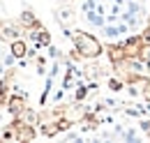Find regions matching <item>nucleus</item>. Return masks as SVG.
<instances>
[{
	"instance_id": "2",
	"label": "nucleus",
	"mask_w": 150,
	"mask_h": 143,
	"mask_svg": "<svg viewBox=\"0 0 150 143\" xmlns=\"http://www.w3.org/2000/svg\"><path fill=\"white\" fill-rule=\"evenodd\" d=\"M102 30V35L106 37V39H120V37L125 35V33H132L129 25H127V21H115V23H106L104 28H99Z\"/></svg>"
},
{
	"instance_id": "1",
	"label": "nucleus",
	"mask_w": 150,
	"mask_h": 143,
	"mask_svg": "<svg viewBox=\"0 0 150 143\" xmlns=\"http://www.w3.org/2000/svg\"><path fill=\"white\" fill-rule=\"evenodd\" d=\"M69 39L74 42V49L83 55L86 60H97L99 55L104 53L102 42H99L95 35H90V33H83V30H72V37H69Z\"/></svg>"
},
{
	"instance_id": "13",
	"label": "nucleus",
	"mask_w": 150,
	"mask_h": 143,
	"mask_svg": "<svg viewBox=\"0 0 150 143\" xmlns=\"http://www.w3.org/2000/svg\"><path fill=\"white\" fill-rule=\"evenodd\" d=\"M136 2H143V0H136Z\"/></svg>"
},
{
	"instance_id": "6",
	"label": "nucleus",
	"mask_w": 150,
	"mask_h": 143,
	"mask_svg": "<svg viewBox=\"0 0 150 143\" xmlns=\"http://www.w3.org/2000/svg\"><path fill=\"white\" fill-rule=\"evenodd\" d=\"M19 21H21V25H25V28H35V25H39V21L35 18V14H33L30 9H25V12L21 14Z\"/></svg>"
},
{
	"instance_id": "9",
	"label": "nucleus",
	"mask_w": 150,
	"mask_h": 143,
	"mask_svg": "<svg viewBox=\"0 0 150 143\" xmlns=\"http://www.w3.org/2000/svg\"><path fill=\"white\" fill-rule=\"evenodd\" d=\"M141 37H143V42H146V44H150V25H148V28H143Z\"/></svg>"
},
{
	"instance_id": "11",
	"label": "nucleus",
	"mask_w": 150,
	"mask_h": 143,
	"mask_svg": "<svg viewBox=\"0 0 150 143\" xmlns=\"http://www.w3.org/2000/svg\"><path fill=\"white\" fill-rule=\"evenodd\" d=\"M49 55H51V58H60L58 49H56V46H51V44H49Z\"/></svg>"
},
{
	"instance_id": "4",
	"label": "nucleus",
	"mask_w": 150,
	"mask_h": 143,
	"mask_svg": "<svg viewBox=\"0 0 150 143\" xmlns=\"http://www.w3.org/2000/svg\"><path fill=\"white\" fill-rule=\"evenodd\" d=\"M106 55H109V60H111V65H115V62H122V60L127 58V53H125V49H122V42H120V44H111V46L106 49Z\"/></svg>"
},
{
	"instance_id": "5",
	"label": "nucleus",
	"mask_w": 150,
	"mask_h": 143,
	"mask_svg": "<svg viewBox=\"0 0 150 143\" xmlns=\"http://www.w3.org/2000/svg\"><path fill=\"white\" fill-rule=\"evenodd\" d=\"M9 51L21 60V58H28V51H30V49H28V44H25L23 39H14V42H9Z\"/></svg>"
},
{
	"instance_id": "8",
	"label": "nucleus",
	"mask_w": 150,
	"mask_h": 143,
	"mask_svg": "<svg viewBox=\"0 0 150 143\" xmlns=\"http://www.w3.org/2000/svg\"><path fill=\"white\" fill-rule=\"evenodd\" d=\"M122 88H125V81H120V79H109V90H113V92H120Z\"/></svg>"
},
{
	"instance_id": "12",
	"label": "nucleus",
	"mask_w": 150,
	"mask_h": 143,
	"mask_svg": "<svg viewBox=\"0 0 150 143\" xmlns=\"http://www.w3.org/2000/svg\"><path fill=\"white\" fill-rule=\"evenodd\" d=\"M2 55H5V51H2V42H0V62H2Z\"/></svg>"
},
{
	"instance_id": "7",
	"label": "nucleus",
	"mask_w": 150,
	"mask_h": 143,
	"mask_svg": "<svg viewBox=\"0 0 150 143\" xmlns=\"http://www.w3.org/2000/svg\"><path fill=\"white\" fill-rule=\"evenodd\" d=\"M76 88H79V90H76L74 99H76V104H79V102H83V99L88 97V92H90V88H88V86H83V83H79Z\"/></svg>"
},
{
	"instance_id": "10",
	"label": "nucleus",
	"mask_w": 150,
	"mask_h": 143,
	"mask_svg": "<svg viewBox=\"0 0 150 143\" xmlns=\"http://www.w3.org/2000/svg\"><path fill=\"white\" fill-rule=\"evenodd\" d=\"M62 97H65V88H60V90H56V95H53V99H56V102H60V99H62Z\"/></svg>"
},
{
	"instance_id": "3",
	"label": "nucleus",
	"mask_w": 150,
	"mask_h": 143,
	"mask_svg": "<svg viewBox=\"0 0 150 143\" xmlns=\"http://www.w3.org/2000/svg\"><path fill=\"white\" fill-rule=\"evenodd\" d=\"M23 111H25V97H23V95H12V97L7 99V113L16 118Z\"/></svg>"
}]
</instances>
